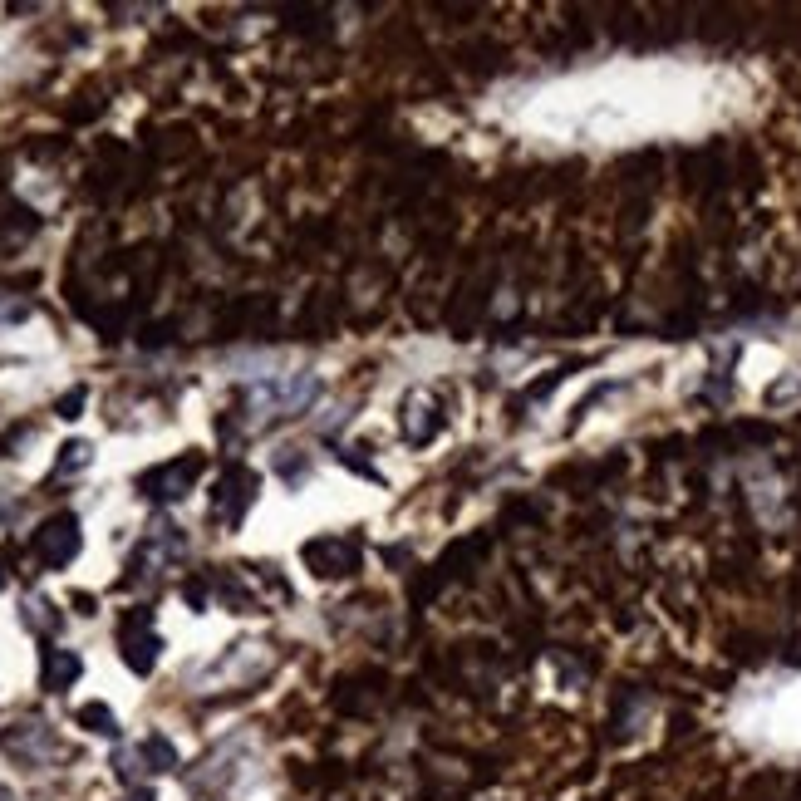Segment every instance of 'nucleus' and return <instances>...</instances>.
Here are the masks:
<instances>
[{
    "instance_id": "obj_1",
    "label": "nucleus",
    "mask_w": 801,
    "mask_h": 801,
    "mask_svg": "<svg viewBox=\"0 0 801 801\" xmlns=\"http://www.w3.org/2000/svg\"><path fill=\"white\" fill-rule=\"evenodd\" d=\"M320 394V379L315 374H281V379H261L246 389V418L251 423H276V418H295L305 413Z\"/></svg>"
},
{
    "instance_id": "obj_2",
    "label": "nucleus",
    "mask_w": 801,
    "mask_h": 801,
    "mask_svg": "<svg viewBox=\"0 0 801 801\" xmlns=\"http://www.w3.org/2000/svg\"><path fill=\"white\" fill-rule=\"evenodd\" d=\"M79 551V521L74 516H50L35 531V561L40 566H69Z\"/></svg>"
},
{
    "instance_id": "obj_3",
    "label": "nucleus",
    "mask_w": 801,
    "mask_h": 801,
    "mask_svg": "<svg viewBox=\"0 0 801 801\" xmlns=\"http://www.w3.org/2000/svg\"><path fill=\"white\" fill-rule=\"evenodd\" d=\"M251 502H256V472H246V467H227V472H222V482H217V497H212L217 516H222L227 526H236L241 512H246Z\"/></svg>"
},
{
    "instance_id": "obj_4",
    "label": "nucleus",
    "mask_w": 801,
    "mask_h": 801,
    "mask_svg": "<svg viewBox=\"0 0 801 801\" xmlns=\"http://www.w3.org/2000/svg\"><path fill=\"white\" fill-rule=\"evenodd\" d=\"M197 472H202V462L197 458L168 462V467H158V472H148V477H143V492H148L153 502H177V497L197 482Z\"/></svg>"
},
{
    "instance_id": "obj_5",
    "label": "nucleus",
    "mask_w": 801,
    "mask_h": 801,
    "mask_svg": "<svg viewBox=\"0 0 801 801\" xmlns=\"http://www.w3.org/2000/svg\"><path fill=\"white\" fill-rule=\"evenodd\" d=\"M123 659H128L133 674H148L158 664V634L148 630V615H133L123 625Z\"/></svg>"
},
{
    "instance_id": "obj_6",
    "label": "nucleus",
    "mask_w": 801,
    "mask_h": 801,
    "mask_svg": "<svg viewBox=\"0 0 801 801\" xmlns=\"http://www.w3.org/2000/svg\"><path fill=\"white\" fill-rule=\"evenodd\" d=\"M79 659L69 654V649H45V688L50 693H59V688H69L74 679H79Z\"/></svg>"
},
{
    "instance_id": "obj_7",
    "label": "nucleus",
    "mask_w": 801,
    "mask_h": 801,
    "mask_svg": "<svg viewBox=\"0 0 801 801\" xmlns=\"http://www.w3.org/2000/svg\"><path fill=\"white\" fill-rule=\"evenodd\" d=\"M79 723H84L89 733H104V738H114V733H118L114 713H109L104 703H89V708H79Z\"/></svg>"
},
{
    "instance_id": "obj_8",
    "label": "nucleus",
    "mask_w": 801,
    "mask_h": 801,
    "mask_svg": "<svg viewBox=\"0 0 801 801\" xmlns=\"http://www.w3.org/2000/svg\"><path fill=\"white\" fill-rule=\"evenodd\" d=\"M143 762H153L158 772H168V767H177V752L168 747V738H148V743H143Z\"/></svg>"
},
{
    "instance_id": "obj_9",
    "label": "nucleus",
    "mask_w": 801,
    "mask_h": 801,
    "mask_svg": "<svg viewBox=\"0 0 801 801\" xmlns=\"http://www.w3.org/2000/svg\"><path fill=\"white\" fill-rule=\"evenodd\" d=\"M84 462H89V448H84V443H69L64 458H59V472H74V467H84Z\"/></svg>"
},
{
    "instance_id": "obj_10",
    "label": "nucleus",
    "mask_w": 801,
    "mask_h": 801,
    "mask_svg": "<svg viewBox=\"0 0 801 801\" xmlns=\"http://www.w3.org/2000/svg\"><path fill=\"white\" fill-rule=\"evenodd\" d=\"M0 585H5V575H0Z\"/></svg>"
}]
</instances>
